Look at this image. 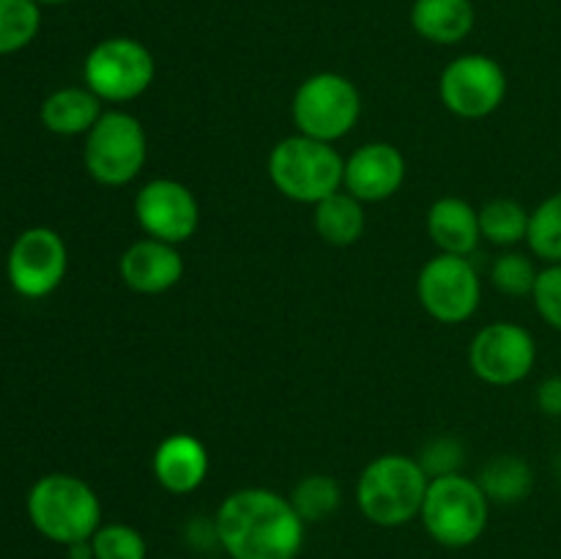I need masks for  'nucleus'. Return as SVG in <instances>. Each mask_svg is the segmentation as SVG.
Wrapping results in <instances>:
<instances>
[{"mask_svg": "<svg viewBox=\"0 0 561 559\" xmlns=\"http://www.w3.org/2000/svg\"><path fill=\"white\" fill-rule=\"evenodd\" d=\"M219 548L230 559H296L305 548V521L290 499L272 488L228 493L217 515Z\"/></svg>", "mask_w": 561, "mask_h": 559, "instance_id": "1", "label": "nucleus"}, {"mask_svg": "<svg viewBox=\"0 0 561 559\" xmlns=\"http://www.w3.org/2000/svg\"><path fill=\"white\" fill-rule=\"evenodd\" d=\"M27 518L47 540L71 546L91 540L102 526V502L85 480L75 475H44L27 491Z\"/></svg>", "mask_w": 561, "mask_h": 559, "instance_id": "2", "label": "nucleus"}, {"mask_svg": "<svg viewBox=\"0 0 561 559\" xmlns=\"http://www.w3.org/2000/svg\"><path fill=\"white\" fill-rule=\"evenodd\" d=\"M427 486L431 477L416 458L400 453L378 455L356 480V504L370 524L394 529L420 515Z\"/></svg>", "mask_w": 561, "mask_h": 559, "instance_id": "3", "label": "nucleus"}, {"mask_svg": "<svg viewBox=\"0 0 561 559\" xmlns=\"http://www.w3.org/2000/svg\"><path fill=\"white\" fill-rule=\"evenodd\" d=\"M345 159L332 142L290 135L268 153V179L288 201L321 203L343 190Z\"/></svg>", "mask_w": 561, "mask_h": 559, "instance_id": "4", "label": "nucleus"}, {"mask_svg": "<svg viewBox=\"0 0 561 559\" xmlns=\"http://www.w3.org/2000/svg\"><path fill=\"white\" fill-rule=\"evenodd\" d=\"M427 535L444 548H469L485 535L491 499L471 477H433L420 510Z\"/></svg>", "mask_w": 561, "mask_h": 559, "instance_id": "5", "label": "nucleus"}, {"mask_svg": "<svg viewBox=\"0 0 561 559\" xmlns=\"http://www.w3.org/2000/svg\"><path fill=\"white\" fill-rule=\"evenodd\" d=\"M85 170L102 186H124L140 175L148 159V135L126 110H107L85 135Z\"/></svg>", "mask_w": 561, "mask_h": 559, "instance_id": "6", "label": "nucleus"}, {"mask_svg": "<svg viewBox=\"0 0 561 559\" xmlns=\"http://www.w3.org/2000/svg\"><path fill=\"white\" fill-rule=\"evenodd\" d=\"M290 115L299 135L334 142L348 135L359 121V88L337 71H318L296 88Z\"/></svg>", "mask_w": 561, "mask_h": 559, "instance_id": "7", "label": "nucleus"}, {"mask_svg": "<svg viewBox=\"0 0 561 559\" xmlns=\"http://www.w3.org/2000/svg\"><path fill=\"white\" fill-rule=\"evenodd\" d=\"M88 91L102 102L124 104L142 96L157 77V60L151 49L129 36H113L99 42L82 64Z\"/></svg>", "mask_w": 561, "mask_h": 559, "instance_id": "8", "label": "nucleus"}, {"mask_svg": "<svg viewBox=\"0 0 561 559\" xmlns=\"http://www.w3.org/2000/svg\"><path fill=\"white\" fill-rule=\"evenodd\" d=\"M416 296L427 316L438 323H463L480 307V274L466 255L438 252L422 266L416 277Z\"/></svg>", "mask_w": 561, "mask_h": 559, "instance_id": "9", "label": "nucleus"}, {"mask_svg": "<svg viewBox=\"0 0 561 559\" xmlns=\"http://www.w3.org/2000/svg\"><path fill=\"white\" fill-rule=\"evenodd\" d=\"M438 93H442L444 107L458 118H485L502 107L507 96V75L491 55H460L442 71Z\"/></svg>", "mask_w": 561, "mask_h": 559, "instance_id": "10", "label": "nucleus"}, {"mask_svg": "<svg viewBox=\"0 0 561 559\" xmlns=\"http://www.w3.org/2000/svg\"><path fill=\"white\" fill-rule=\"evenodd\" d=\"M535 362V338H531L529 329L515 321L488 323L471 340V373L491 387H513V384L524 381Z\"/></svg>", "mask_w": 561, "mask_h": 559, "instance_id": "11", "label": "nucleus"}, {"mask_svg": "<svg viewBox=\"0 0 561 559\" xmlns=\"http://www.w3.org/2000/svg\"><path fill=\"white\" fill-rule=\"evenodd\" d=\"M9 283L25 299H44L64 283L69 269V250L53 228H27L9 250Z\"/></svg>", "mask_w": 561, "mask_h": 559, "instance_id": "12", "label": "nucleus"}, {"mask_svg": "<svg viewBox=\"0 0 561 559\" xmlns=\"http://www.w3.org/2000/svg\"><path fill=\"white\" fill-rule=\"evenodd\" d=\"M135 217L142 233L179 247L192 239L201 225L195 192L175 179H153L137 192Z\"/></svg>", "mask_w": 561, "mask_h": 559, "instance_id": "13", "label": "nucleus"}, {"mask_svg": "<svg viewBox=\"0 0 561 559\" xmlns=\"http://www.w3.org/2000/svg\"><path fill=\"white\" fill-rule=\"evenodd\" d=\"M405 181V157L392 142H365L345 159L343 190L362 203L389 201Z\"/></svg>", "mask_w": 561, "mask_h": 559, "instance_id": "14", "label": "nucleus"}, {"mask_svg": "<svg viewBox=\"0 0 561 559\" xmlns=\"http://www.w3.org/2000/svg\"><path fill=\"white\" fill-rule=\"evenodd\" d=\"M118 272L126 288L135 294H164L184 277V258L175 244L146 236L126 247L118 261Z\"/></svg>", "mask_w": 561, "mask_h": 559, "instance_id": "15", "label": "nucleus"}, {"mask_svg": "<svg viewBox=\"0 0 561 559\" xmlns=\"http://www.w3.org/2000/svg\"><path fill=\"white\" fill-rule=\"evenodd\" d=\"M208 449L192 433H170L168 438L157 444L151 458L153 477L159 486L175 497L197 491L208 477Z\"/></svg>", "mask_w": 561, "mask_h": 559, "instance_id": "16", "label": "nucleus"}, {"mask_svg": "<svg viewBox=\"0 0 561 559\" xmlns=\"http://www.w3.org/2000/svg\"><path fill=\"white\" fill-rule=\"evenodd\" d=\"M427 236L447 255H466L480 247V212L463 197H438L427 208Z\"/></svg>", "mask_w": 561, "mask_h": 559, "instance_id": "17", "label": "nucleus"}, {"mask_svg": "<svg viewBox=\"0 0 561 559\" xmlns=\"http://www.w3.org/2000/svg\"><path fill=\"white\" fill-rule=\"evenodd\" d=\"M477 11L471 0H414L411 5V27L425 42L458 44L474 31Z\"/></svg>", "mask_w": 561, "mask_h": 559, "instance_id": "18", "label": "nucleus"}, {"mask_svg": "<svg viewBox=\"0 0 561 559\" xmlns=\"http://www.w3.org/2000/svg\"><path fill=\"white\" fill-rule=\"evenodd\" d=\"M99 118H102V99L88 88H60L42 104V124L60 137L88 135Z\"/></svg>", "mask_w": 561, "mask_h": 559, "instance_id": "19", "label": "nucleus"}, {"mask_svg": "<svg viewBox=\"0 0 561 559\" xmlns=\"http://www.w3.org/2000/svg\"><path fill=\"white\" fill-rule=\"evenodd\" d=\"M316 230L327 244L351 247L365 236L367 214L365 203L356 201L351 192L340 190L316 203Z\"/></svg>", "mask_w": 561, "mask_h": 559, "instance_id": "20", "label": "nucleus"}, {"mask_svg": "<svg viewBox=\"0 0 561 559\" xmlns=\"http://www.w3.org/2000/svg\"><path fill=\"white\" fill-rule=\"evenodd\" d=\"M477 482L491 502L518 504L529 499L531 488H535V471H531L529 460L518 458V455H493L482 466V475Z\"/></svg>", "mask_w": 561, "mask_h": 559, "instance_id": "21", "label": "nucleus"}, {"mask_svg": "<svg viewBox=\"0 0 561 559\" xmlns=\"http://www.w3.org/2000/svg\"><path fill=\"white\" fill-rule=\"evenodd\" d=\"M529 217L524 203L513 197H496L480 208V230L482 239H488L496 247H515L526 241L529 233Z\"/></svg>", "mask_w": 561, "mask_h": 559, "instance_id": "22", "label": "nucleus"}, {"mask_svg": "<svg viewBox=\"0 0 561 559\" xmlns=\"http://www.w3.org/2000/svg\"><path fill=\"white\" fill-rule=\"evenodd\" d=\"M340 502H343V488L329 475L305 477L301 482H296L294 493H290V504H294L305 524L332 518L337 513Z\"/></svg>", "mask_w": 561, "mask_h": 559, "instance_id": "23", "label": "nucleus"}, {"mask_svg": "<svg viewBox=\"0 0 561 559\" xmlns=\"http://www.w3.org/2000/svg\"><path fill=\"white\" fill-rule=\"evenodd\" d=\"M42 27V5L36 0H0V55L25 49Z\"/></svg>", "mask_w": 561, "mask_h": 559, "instance_id": "24", "label": "nucleus"}, {"mask_svg": "<svg viewBox=\"0 0 561 559\" xmlns=\"http://www.w3.org/2000/svg\"><path fill=\"white\" fill-rule=\"evenodd\" d=\"M526 244L546 263H561V190L531 212Z\"/></svg>", "mask_w": 561, "mask_h": 559, "instance_id": "25", "label": "nucleus"}, {"mask_svg": "<svg viewBox=\"0 0 561 559\" xmlns=\"http://www.w3.org/2000/svg\"><path fill=\"white\" fill-rule=\"evenodd\" d=\"M93 559H148V543L140 529L129 524H102L91 537Z\"/></svg>", "mask_w": 561, "mask_h": 559, "instance_id": "26", "label": "nucleus"}, {"mask_svg": "<svg viewBox=\"0 0 561 559\" xmlns=\"http://www.w3.org/2000/svg\"><path fill=\"white\" fill-rule=\"evenodd\" d=\"M537 274L540 272L535 269L531 258L520 255V252H504L493 261L491 283L493 288L507 296H531Z\"/></svg>", "mask_w": 561, "mask_h": 559, "instance_id": "27", "label": "nucleus"}, {"mask_svg": "<svg viewBox=\"0 0 561 559\" xmlns=\"http://www.w3.org/2000/svg\"><path fill=\"white\" fill-rule=\"evenodd\" d=\"M420 466L425 469V475L431 477H447V475H458L460 466L466 460V449L463 444L458 442L455 436H436L422 447L420 453Z\"/></svg>", "mask_w": 561, "mask_h": 559, "instance_id": "28", "label": "nucleus"}, {"mask_svg": "<svg viewBox=\"0 0 561 559\" xmlns=\"http://www.w3.org/2000/svg\"><path fill=\"white\" fill-rule=\"evenodd\" d=\"M537 312L551 329L561 332V263H548L537 274L535 290H531Z\"/></svg>", "mask_w": 561, "mask_h": 559, "instance_id": "29", "label": "nucleus"}, {"mask_svg": "<svg viewBox=\"0 0 561 559\" xmlns=\"http://www.w3.org/2000/svg\"><path fill=\"white\" fill-rule=\"evenodd\" d=\"M186 543L197 551H208L211 546H219L217 537V524L208 518H195L190 526H186Z\"/></svg>", "mask_w": 561, "mask_h": 559, "instance_id": "30", "label": "nucleus"}, {"mask_svg": "<svg viewBox=\"0 0 561 559\" xmlns=\"http://www.w3.org/2000/svg\"><path fill=\"white\" fill-rule=\"evenodd\" d=\"M537 406L542 414L561 417V376H551L537 387Z\"/></svg>", "mask_w": 561, "mask_h": 559, "instance_id": "31", "label": "nucleus"}, {"mask_svg": "<svg viewBox=\"0 0 561 559\" xmlns=\"http://www.w3.org/2000/svg\"><path fill=\"white\" fill-rule=\"evenodd\" d=\"M66 551H69V559H93V546H91V540L71 543V546H66Z\"/></svg>", "mask_w": 561, "mask_h": 559, "instance_id": "32", "label": "nucleus"}, {"mask_svg": "<svg viewBox=\"0 0 561 559\" xmlns=\"http://www.w3.org/2000/svg\"><path fill=\"white\" fill-rule=\"evenodd\" d=\"M38 5H60V3H69V0H36Z\"/></svg>", "mask_w": 561, "mask_h": 559, "instance_id": "33", "label": "nucleus"}, {"mask_svg": "<svg viewBox=\"0 0 561 559\" xmlns=\"http://www.w3.org/2000/svg\"><path fill=\"white\" fill-rule=\"evenodd\" d=\"M164 559H175V557H164Z\"/></svg>", "mask_w": 561, "mask_h": 559, "instance_id": "34", "label": "nucleus"}]
</instances>
